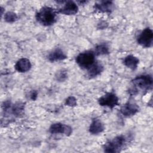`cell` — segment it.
Returning a JSON list of instances; mask_svg holds the SVG:
<instances>
[{
	"instance_id": "obj_1",
	"label": "cell",
	"mask_w": 153,
	"mask_h": 153,
	"mask_svg": "<svg viewBox=\"0 0 153 153\" xmlns=\"http://www.w3.org/2000/svg\"><path fill=\"white\" fill-rule=\"evenodd\" d=\"M152 77L151 75H141L136 76L131 81L132 87L129 90L131 95H135L140 92L144 93L151 89L152 86Z\"/></svg>"
},
{
	"instance_id": "obj_2",
	"label": "cell",
	"mask_w": 153,
	"mask_h": 153,
	"mask_svg": "<svg viewBox=\"0 0 153 153\" xmlns=\"http://www.w3.org/2000/svg\"><path fill=\"white\" fill-rule=\"evenodd\" d=\"M56 16L57 12L54 8L45 6L41 8L36 13V19L40 24L48 26L55 23Z\"/></svg>"
},
{
	"instance_id": "obj_3",
	"label": "cell",
	"mask_w": 153,
	"mask_h": 153,
	"mask_svg": "<svg viewBox=\"0 0 153 153\" xmlns=\"http://www.w3.org/2000/svg\"><path fill=\"white\" fill-rule=\"evenodd\" d=\"M126 142V139L123 135H120L115 137L112 140L108 141L103 146V149L105 152H119L124 146Z\"/></svg>"
},
{
	"instance_id": "obj_4",
	"label": "cell",
	"mask_w": 153,
	"mask_h": 153,
	"mask_svg": "<svg viewBox=\"0 0 153 153\" xmlns=\"http://www.w3.org/2000/svg\"><path fill=\"white\" fill-rule=\"evenodd\" d=\"M76 62L81 68L88 69L96 62L95 54L91 51L81 53L76 57Z\"/></svg>"
},
{
	"instance_id": "obj_5",
	"label": "cell",
	"mask_w": 153,
	"mask_h": 153,
	"mask_svg": "<svg viewBox=\"0 0 153 153\" xmlns=\"http://www.w3.org/2000/svg\"><path fill=\"white\" fill-rule=\"evenodd\" d=\"M137 41L139 45L143 47L149 48L151 47L153 42L152 30L149 27L145 28L139 35Z\"/></svg>"
},
{
	"instance_id": "obj_6",
	"label": "cell",
	"mask_w": 153,
	"mask_h": 153,
	"mask_svg": "<svg viewBox=\"0 0 153 153\" xmlns=\"http://www.w3.org/2000/svg\"><path fill=\"white\" fill-rule=\"evenodd\" d=\"M118 97L112 92L106 93L105 95L98 99L99 104L102 106H107L111 109L114 108L119 105Z\"/></svg>"
},
{
	"instance_id": "obj_7",
	"label": "cell",
	"mask_w": 153,
	"mask_h": 153,
	"mask_svg": "<svg viewBox=\"0 0 153 153\" xmlns=\"http://www.w3.org/2000/svg\"><path fill=\"white\" fill-rule=\"evenodd\" d=\"M49 131L52 134H63L66 136H69L72 133V130L69 126L60 123H57L52 124L50 126Z\"/></svg>"
},
{
	"instance_id": "obj_8",
	"label": "cell",
	"mask_w": 153,
	"mask_h": 153,
	"mask_svg": "<svg viewBox=\"0 0 153 153\" xmlns=\"http://www.w3.org/2000/svg\"><path fill=\"white\" fill-rule=\"evenodd\" d=\"M139 111L138 105L132 102H128L125 103L120 109V112L124 117H130L135 115Z\"/></svg>"
},
{
	"instance_id": "obj_9",
	"label": "cell",
	"mask_w": 153,
	"mask_h": 153,
	"mask_svg": "<svg viewBox=\"0 0 153 153\" xmlns=\"http://www.w3.org/2000/svg\"><path fill=\"white\" fill-rule=\"evenodd\" d=\"M78 5L72 1H65L64 6L59 9V13L65 15H74L78 13Z\"/></svg>"
},
{
	"instance_id": "obj_10",
	"label": "cell",
	"mask_w": 153,
	"mask_h": 153,
	"mask_svg": "<svg viewBox=\"0 0 153 153\" xmlns=\"http://www.w3.org/2000/svg\"><path fill=\"white\" fill-rule=\"evenodd\" d=\"M31 66V63L27 58L20 59L15 65L16 69L19 72H26L30 69Z\"/></svg>"
},
{
	"instance_id": "obj_11",
	"label": "cell",
	"mask_w": 153,
	"mask_h": 153,
	"mask_svg": "<svg viewBox=\"0 0 153 153\" xmlns=\"http://www.w3.org/2000/svg\"><path fill=\"white\" fill-rule=\"evenodd\" d=\"M94 8L96 10L102 13H111L114 8V4L112 1H102L99 3L95 4Z\"/></svg>"
},
{
	"instance_id": "obj_12",
	"label": "cell",
	"mask_w": 153,
	"mask_h": 153,
	"mask_svg": "<svg viewBox=\"0 0 153 153\" xmlns=\"http://www.w3.org/2000/svg\"><path fill=\"white\" fill-rule=\"evenodd\" d=\"M103 130V124L99 119L94 118L92 120L89 127V131L90 133L93 134H97L102 132Z\"/></svg>"
},
{
	"instance_id": "obj_13",
	"label": "cell",
	"mask_w": 153,
	"mask_h": 153,
	"mask_svg": "<svg viewBox=\"0 0 153 153\" xmlns=\"http://www.w3.org/2000/svg\"><path fill=\"white\" fill-rule=\"evenodd\" d=\"M66 58H67L66 55L60 48L55 49L52 52H51L48 56V60L51 62L63 60Z\"/></svg>"
},
{
	"instance_id": "obj_14",
	"label": "cell",
	"mask_w": 153,
	"mask_h": 153,
	"mask_svg": "<svg viewBox=\"0 0 153 153\" xmlns=\"http://www.w3.org/2000/svg\"><path fill=\"white\" fill-rule=\"evenodd\" d=\"M139 63V59L133 55H128L126 56L123 60L124 65L131 70L136 69Z\"/></svg>"
},
{
	"instance_id": "obj_15",
	"label": "cell",
	"mask_w": 153,
	"mask_h": 153,
	"mask_svg": "<svg viewBox=\"0 0 153 153\" xmlns=\"http://www.w3.org/2000/svg\"><path fill=\"white\" fill-rule=\"evenodd\" d=\"M87 70L88 76H90V78H93L99 75L103 71V66L101 63L95 62L94 64Z\"/></svg>"
},
{
	"instance_id": "obj_16",
	"label": "cell",
	"mask_w": 153,
	"mask_h": 153,
	"mask_svg": "<svg viewBox=\"0 0 153 153\" xmlns=\"http://www.w3.org/2000/svg\"><path fill=\"white\" fill-rule=\"evenodd\" d=\"M25 109V105L22 102H17L14 104L13 106H11L10 110V113L13 114L15 116H19L20 115L22 114Z\"/></svg>"
},
{
	"instance_id": "obj_17",
	"label": "cell",
	"mask_w": 153,
	"mask_h": 153,
	"mask_svg": "<svg viewBox=\"0 0 153 153\" xmlns=\"http://www.w3.org/2000/svg\"><path fill=\"white\" fill-rule=\"evenodd\" d=\"M109 48L107 45L105 44H99L97 45L95 48V51L94 52L95 54L99 55H104L109 53Z\"/></svg>"
},
{
	"instance_id": "obj_18",
	"label": "cell",
	"mask_w": 153,
	"mask_h": 153,
	"mask_svg": "<svg viewBox=\"0 0 153 153\" xmlns=\"http://www.w3.org/2000/svg\"><path fill=\"white\" fill-rule=\"evenodd\" d=\"M17 14L14 12L8 11L4 14V20L8 23H13L17 20Z\"/></svg>"
},
{
	"instance_id": "obj_19",
	"label": "cell",
	"mask_w": 153,
	"mask_h": 153,
	"mask_svg": "<svg viewBox=\"0 0 153 153\" xmlns=\"http://www.w3.org/2000/svg\"><path fill=\"white\" fill-rule=\"evenodd\" d=\"M68 78V72L65 69H61L56 74V79L57 81L62 82L65 81Z\"/></svg>"
},
{
	"instance_id": "obj_20",
	"label": "cell",
	"mask_w": 153,
	"mask_h": 153,
	"mask_svg": "<svg viewBox=\"0 0 153 153\" xmlns=\"http://www.w3.org/2000/svg\"><path fill=\"white\" fill-rule=\"evenodd\" d=\"M65 104L71 107L75 106L76 105V100L74 96H69L66 99Z\"/></svg>"
},
{
	"instance_id": "obj_21",
	"label": "cell",
	"mask_w": 153,
	"mask_h": 153,
	"mask_svg": "<svg viewBox=\"0 0 153 153\" xmlns=\"http://www.w3.org/2000/svg\"><path fill=\"white\" fill-rule=\"evenodd\" d=\"M37 96H38V93L36 91L33 90L32 91V92L30 93V97L32 100H35L37 98Z\"/></svg>"
}]
</instances>
